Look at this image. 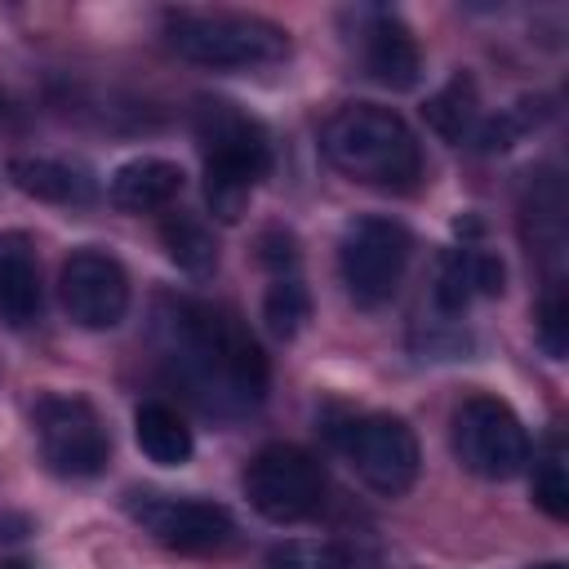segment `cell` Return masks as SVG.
<instances>
[{
    "mask_svg": "<svg viewBox=\"0 0 569 569\" xmlns=\"http://www.w3.org/2000/svg\"><path fill=\"white\" fill-rule=\"evenodd\" d=\"M409 253H413V236L396 218H382V213L351 218L338 240V271H342L347 293L360 307L387 302L405 280Z\"/></svg>",
    "mask_w": 569,
    "mask_h": 569,
    "instance_id": "5b68a950",
    "label": "cell"
},
{
    "mask_svg": "<svg viewBox=\"0 0 569 569\" xmlns=\"http://www.w3.org/2000/svg\"><path fill=\"white\" fill-rule=\"evenodd\" d=\"M538 342L551 360H560L569 351V302L560 289H551L542 298V311H538Z\"/></svg>",
    "mask_w": 569,
    "mask_h": 569,
    "instance_id": "cb8c5ba5",
    "label": "cell"
},
{
    "mask_svg": "<svg viewBox=\"0 0 569 569\" xmlns=\"http://www.w3.org/2000/svg\"><path fill=\"white\" fill-rule=\"evenodd\" d=\"M36 422V440H40V458L58 471V476H98L111 458V436L98 418V409L80 396H44L31 413Z\"/></svg>",
    "mask_w": 569,
    "mask_h": 569,
    "instance_id": "9c48e42d",
    "label": "cell"
},
{
    "mask_svg": "<svg viewBox=\"0 0 569 569\" xmlns=\"http://www.w3.org/2000/svg\"><path fill=\"white\" fill-rule=\"evenodd\" d=\"M311 316V293L302 284V276H271L267 298H262V320L276 338H293Z\"/></svg>",
    "mask_w": 569,
    "mask_h": 569,
    "instance_id": "44dd1931",
    "label": "cell"
},
{
    "mask_svg": "<svg viewBox=\"0 0 569 569\" xmlns=\"http://www.w3.org/2000/svg\"><path fill=\"white\" fill-rule=\"evenodd\" d=\"M0 116H4V93H0Z\"/></svg>",
    "mask_w": 569,
    "mask_h": 569,
    "instance_id": "4316f807",
    "label": "cell"
},
{
    "mask_svg": "<svg viewBox=\"0 0 569 569\" xmlns=\"http://www.w3.org/2000/svg\"><path fill=\"white\" fill-rule=\"evenodd\" d=\"M453 453L480 480H511L529 467V431L498 396H467L453 413Z\"/></svg>",
    "mask_w": 569,
    "mask_h": 569,
    "instance_id": "8992f818",
    "label": "cell"
},
{
    "mask_svg": "<svg viewBox=\"0 0 569 569\" xmlns=\"http://www.w3.org/2000/svg\"><path fill=\"white\" fill-rule=\"evenodd\" d=\"M124 511L160 547L182 551V556H209V551H222L231 542V516H227V507L204 502V498H173V493L133 489L124 498Z\"/></svg>",
    "mask_w": 569,
    "mask_h": 569,
    "instance_id": "30bf717a",
    "label": "cell"
},
{
    "mask_svg": "<svg viewBox=\"0 0 569 569\" xmlns=\"http://www.w3.org/2000/svg\"><path fill=\"white\" fill-rule=\"evenodd\" d=\"M533 502L551 516V520H565L569 516V471H565V440L551 436L547 449L533 458V485H529Z\"/></svg>",
    "mask_w": 569,
    "mask_h": 569,
    "instance_id": "603a6c76",
    "label": "cell"
},
{
    "mask_svg": "<svg viewBox=\"0 0 569 569\" xmlns=\"http://www.w3.org/2000/svg\"><path fill=\"white\" fill-rule=\"evenodd\" d=\"M196 138L204 151V200L218 222H240L253 187L271 169L267 129L236 102L204 98L196 107Z\"/></svg>",
    "mask_w": 569,
    "mask_h": 569,
    "instance_id": "3957f363",
    "label": "cell"
},
{
    "mask_svg": "<svg viewBox=\"0 0 569 569\" xmlns=\"http://www.w3.org/2000/svg\"><path fill=\"white\" fill-rule=\"evenodd\" d=\"M533 569H565L560 560H547V565H533Z\"/></svg>",
    "mask_w": 569,
    "mask_h": 569,
    "instance_id": "484cf974",
    "label": "cell"
},
{
    "mask_svg": "<svg viewBox=\"0 0 569 569\" xmlns=\"http://www.w3.org/2000/svg\"><path fill=\"white\" fill-rule=\"evenodd\" d=\"M267 569H365V560L329 538H298V542H280L267 556Z\"/></svg>",
    "mask_w": 569,
    "mask_h": 569,
    "instance_id": "7402d4cb",
    "label": "cell"
},
{
    "mask_svg": "<svg viewBox=\"0 0 569 569\" xmlns=\"http://www.w3.org/2000/svg\"><path fill=\"white\" fill-rule=\"evenodd\" d=\"M9 178L22 196L44 200V204H80L93 196V182L80 169L62 164V160H44V156H18L9 164Z\"/></svg>",
    "mask_w": 569,
    "mask_h": 569,
    "instance_id": "2e32d148",
    "label": "cell"
},
{
    "mask_svg": "<svg viewBox=\"0 0 569 569\" xmlns=\"http://www.w3.org/2000/svg\"><path fill=\"white\" fill-rule=\"evenodd\" d=\"M258 258L271 267V276H293V271H298V240H293L289 231L271 227V231H262V240H258Z\"/></svg>",
    "mask_w": 569,
    "mask_h": 569,
    "instance_id": "d4e9b609",
    "label": "cell"
},
{
    "mask_svg": "<svg viewBox=\"0 0 569 569\" xmlns=\"http://www.w3.org/2000/svg\"><path fill=\"white\" fill-rule=\"evenodd\" d=\"M58 293L80 329H116L129 311V276L102 249H76L62 262Z\"/></svg>",
    "mask_w": 569,
    "mask_h": 569,
    "instance_id": "8fae6325",
    "label": "cell"
},
{
    "mask_svg": "<svg viewBox=\"0 0 569 569\" xmlns=\"http://www.w3.org/2000/svg\"><path fill=\"white\" fill-rule=\"evenodd\" d=\"M133 440H138V449H142L151 462H160V467H182V462L191 458V449H196L191 427L178 418V409H169V405H160V400H151V405H142V409L133 413Z\"/></svg>",
    "mask_w": 569,
    "mask_h": 569,
    "instance_id": "e0dca14e",
    "label": "cell"
},
{
    "mask_svg": "<svg viewBox=\"0 0 569 569\" xmlns=\"http://www.w3.org/2000/svg\"><path fill=\"white\" fill-rule=\"evenodd\" d=\"M160 347L173 378L209 413L231 418L267 396V356L222 307L173 298L169 316H160Z\"/></svg>",
    "mask_w": 569,
    "mask_h": 569,
    "instance_id": "6da1fadb",
    "label": "cell"
},
{
    "mask_svg": "<svg viewBox=\"0 0 569 569\" xmlns=\"http://www.w3.org/2000/svg\"><path fill=\"white\" fill-rule=\"evenodd\" d=\"M507 284V267L498 253L480 249V244H462V249H449L436 267V307L445 316H462L471 307V298H498Z\"/></svg>",
    "mask_w": 569,
    "mask_h": 569,
    "instance_id": "7c38bea8",
    "label": "cell"
},
{
    "mask_svg": "<svg viewBox=\"0 0 569 569\" xmlns=\"http://www.w3.org/2000/svg\"><path fill=\"white\" fill-rule=\"evenodd\" d=\"M320 147L338 173L378 191H409L422 178V147L405 116L378 102H351L329 116Z\"/></svg>",
    "mask_w": 569,
    "mask_h": 569,
    "instance_id": "7a4b0ae2",
    "label": "cell"
},
{
    "mask_svg": "<svg viewBox=\"0 0 569 569\" xmlns=\"http://www.w3.org/2000/svg\"><path fill=\"white\" fill-rule=\"evenodd\" d=\"M169 44L200 67L236 71V67H267L289 53V36L253 13H169L164 22Z\"/></svg>",
    "mask_w": 569,
    "mask_h": 569,
    "instance_id": "277c9868",
    "label": "cell"
},
{
    "mask_svg": "<svg viewBox=\"0 0 569 569\" xmlns=\"http://www.w3.org/2000/svg\"><path fill=\"white\" fill-rule=\"evenodd\" d=\"M4 569H27V565H4Z\"/></svg>",
    "mask_w": 569,
    "mask_h": 569,
    "instance_id": "83f0119b",
    "label": "cell"
},
{
    "mask_svg": "<svg viewBox=\"0 0 569 569\" xmlns=\"http://www.w3.org/2000/svg\"><path fill=\"white\" fill-rule=\"evenodd\" d=\"M547 120V107H542V98L533 102V98H520L516 107H502L498 116H489V120H480L476 124V133H471V142H476V151H485V156H493V151H507V147H516L529 129H538Z\"/></svg>",
    "mask_w": 569,
    "mask_h": 569,
    "instance_id": "ffe728a7",
    "label": "cell"
},
{
    "mask_svg": "<svg viewBox=\"0 0 569 569\" xmlns=\"http://www.w3.org/2000/svg\"><path fill=\"white\" fill-rule=\"evenodd\" d=\"M160 244H164L169 262H178L191 276H204L218 262V244H213L209 227L200 218H191V213H169L160 222Z\"/></svg>",
    "mask_w": 569,
    "mask_h": 569,
    "instance_id": "d6986e66",
    "label": "cell"
},
{
    "mask_svg": "<svg viewBox=\"0 0 569 569\" xmlns=\"http://www.w3.org/2000/svg\"><path fill=\"white\" fill-rule=\"evenodd\" d=\"M360 53H365V71L387 89H413L422 76V53H418L413 31L387 9H373L365 18Z\"/></svg>",
    "mask_w": 569,
    "mask_h": 569,
    "instance_id": "4fadbf2b",
    "label": "cell"
},
{
    "mask_svg": "<svg viewBox=\"0 0 569 569\" xmlns=\"http://www.w3.org/2000/svg\"><path fill=\"white\" fill-rule=\"evenodd\" d=\"M338 449L347 458V467L382 498H400L413 489L422 453H418V436L409 431L405 418L396 413H365L351 418L338 436Z\"/></svg>",
    "mask_w": 569,
    "mask_h": 569,
    "instance_id": "ba28073f",
    "label": "cell"
},
{
    "mask_svg": "<svg viewBox=\"0 0 569 569\" xmlns=\"http://www.w3.org/2000/svg\"><path fill=\"white\" fill-rule=\"evenodd\" d=\"M244 498L262 520L298 525L325 507V471L298 445H267L244 467Z\"/></svg>",
    "mask_w": 569,
    "mask_h": 569,
    "instance_id": "52a82bcc",
    "label": "cell"
},
{
    "mask_svg": "<svg viewBox=\"0 0 569 569\" xmlns=\"http://www.w3.org/2000/svg\"><path fill=\"white\" fill-rule=\"evenodd\" d=\"M427 124L440 133V138H449V142H471V133H476V124H480V98H476V80L467 76V71H458L445 89H436L431 98H427Z\"/></svg>",
    "mask_w": 569,
    "mask_h": 569,
    "instance_id": "ac0fdd59",
    "label": "cell"
},
{
    "mask_svg": "<svg viewBox=\"0 0 569 569\" xmlns=\"http://www.w3.org/2000/svg\"><path fill=\"white\" fill-rule=\"evenodd\" d=\"M182 191V169L164 156H138L111 173V204L124 213H156L169 209Z\"/></svg>",
    "mask_w": 569,
    "mask_h": 569,
    "instance_id": "9a60e30c",
    "label": "cell"
},
{
    "mask_svg": "<svg viewBox=\"0 0 569 569\" xmlns=\"http://www.w3.org/2000/svg\"><path fill=\"white\" fill-rule=\"evenodd\" d=\"M40 316V267L36 249L22 231L0 236V320L9 329H22Z\"/></svg>",
    "mask_w": 569,
    "mask_h": 569,
    "instance_id": "5bb4252c",
    "label": "cell"
}]
</instances>
